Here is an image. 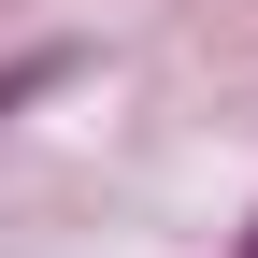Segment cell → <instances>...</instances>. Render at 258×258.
I'll use <instances>...</instances> for the list:
<instances>
[{"label": "cell", "instance_id": "obj_1", "mask_svg": "<svg viewBox=\"0 0 258 258\" xmlns=\"http://www.w3.org/2000/svg\"><path fill=\"white\" fill-rule=\"evenodd\" d=\"M57 72H72V57H15V72H0V115H15L29 86H57Z\"/></svg>", "mask_w": 258, "mask_h": 258}, {"label": "cell", "instance_id": "obj_2", "mask_svg": "<svg viewBox=\"0 0 258 258\" xmlns=\"http://www.w3.org/2000/svg\"><path fill=\"white\" fill-rule=\"evenodd\" d=\"M244 258H258V244H244Z\"/></svg>", "mask_w": 258, "mask_h": 258}]
</instances>
